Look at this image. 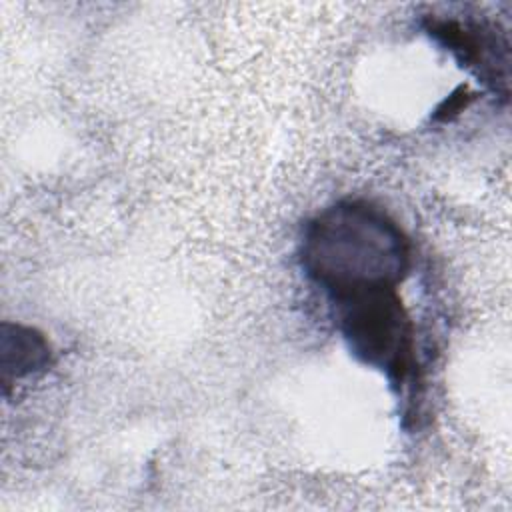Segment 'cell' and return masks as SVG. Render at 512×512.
Listing matches in <instances>:
<instances>
[{"instance_id":"2","label":"cell","mask_w":512,"mask_h":512,"mask_svg":"<svg viewBox=\"0 0 512 512\" xmlns=\"http://www.w3.org/2000/svg\"><path fill=\"white\" fill-rule=\"evenodd\" d=\"M348 350L400 384L412 368V322L396 290H368L334 300Z\"/></svg>"},{"instance_id":"3","label":"cell","mask_w":512,"mask_h":512,"mask_svg":"<svg viewBox=\"0 0 512 512\" xmlns=\"http://www.w3.org/2000/svg\"><path fill=\"white\" fill-rule=\"evenodd\" d=\"M428 32L452 50L462 64L472 68L480 80L500 90L508 78V48L494 30L484 24H460L456 20H434Z\"/></svg>"},{"instance_id":"1","label":"cell","mask_w":512,"mask_h":512,"mask_svg":"<svg viewBox=\"0 0 512 512\" xmlns=\"http://www.w3.org/2000/svg\"><path fill=\"white\" fill-rule=\"evenodd\" d=\"M302 266L332 300L396 290L410 270V242L400 226L366 202H338L312 218L302 238Z\"/></svg>"}]
</instances>
